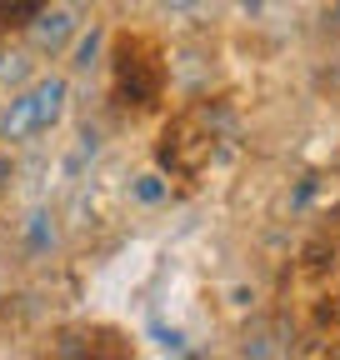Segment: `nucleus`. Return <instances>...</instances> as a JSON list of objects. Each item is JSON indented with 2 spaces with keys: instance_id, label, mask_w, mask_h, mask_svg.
<instances>
[{
  "instance_id": "obj_9",
  "label": "nucleus",
  "mask_w": 340,
  "mask_h": 360,
  "mask_svg": "<svg viewBox=\"0 0 340 360\" xmlns=\"http://www.w3.org/2000/svg\"><path fill=\"white\" fill-rule=\"evenodd\" d=\"M11 175H15V165H11V155H6V150H0V191L11 186Z\"/></svg>"
},
{
  "instance_id": "obj_5",
  "label": "nucleus",
  "mask_w": 340,
  "mask_h": 360,
  "mask_svg": "<svg viewBox=\"0 0 340 360\" xmlns=\"http://www.w3.org/2000/svg\"><path fill=\"white\" fill-rule=\"evenodd\" d=\"M46 6H51V0H0V20H6V25H30Z\"/></svg>"
},
{
  "instance_id": "obj_11",
  "label": "nucleus",
  "mask_w": 340,
  "mask_h": 360,
  "mask_svg": "<svg viewBox=\"0 0 340 360\" xmlns=\"http://www.w3.org/2000/svg\"><path fill=\"white\" fill-rule=\"evenodd\" d=\"M245 6H261V0H245Z\"/></svg>"
},
{
  "instance_id": "obj_3",
  "label": "nucleus",
  "mask_w": 340,
  "mask_h": 360,
  "mask_svg": "<svg viewBox=\"0 0 340 360\" xmlns=\"http://www.w3.org/2000/svg\"><path fill=\"white\" fill-rule=\"evenodd\" d=\"M25 30H30V45H35L40 56H55V51H65V40L75 35V15L60 11V6H46Z\"/></svg>"
},
{
  "instance_id": "obj_7",
  "label": "nucleus",
  "mask_w": 340,
  "mask_h": 360,
  "mask_svg": "<svg viewBox=\"0 0 340 360\" xmlns=\"http://www.w3.org/2000/svg\"><path fill=\"white\" fill-rule=\"evenodd\" d=\"M136 200H140V205H160V200H165V180H160V175H140V180H136Z\"/></svg>"
},
{
  "instance_id": "obj_8",
  "label": "nucleus",
  "mask_w": 340,
  "mask_h": 360,
  "mask_svg": "<svg viewBox=\"0 0 340 360\" xmlns=\"http://www.w3.org/2000/svg\"><path fill=\"white\" fill-rule=\"evenodd\" d=\"M155 340H160L165 350H176V355H185V335H181V330H160V326H155Z\"/></svg>"
},
{
  "instance_id": "obj_10",
  "label": "nucleus",
  "mask_w": 340,
  "mask_h": 360,
  "mask_svg": "<svg viewBox=\"0 0 340 360\" xmlns=\"http://www.w3.org/2000/svg\"><path fill=\"white\" fill-rule=\"evenodd\" d=\"M160 6H170V11H195L200 0H160Z\"/></svg>"
},
{
  "instance_id": "obj_4",
  "label": "nucleus",
  "mask_w": 340,
  "mask_h": 360,
  "mask_svg": "<svg viewBox=\"0 0 340 360\" xmlns=\"http://www.w3.org/2000/svg\"><path fill=\"white\" fill-rule=\"evenodd\" d=\"M20 240H25L30 255H51L55 240H60V236H55V215H51L46 205H35V210L20 220Z\"/></svg>"
},
{
  "instance_id": "obj_1",
  "label": "nucleus",
  "mask_w": 340,
  "mask_h": 360,
  "mask_svg": "<svg viewBox=\"0 0 340 360\" xmlns=\"http://www.w3.org/2000/svg\"><path fill=\"white\" fill-rule=\"evenodd\" d=\"M65 101H70V85L60 75H40L35 85H25L20 96H11V105L0 110V141H30L40 130H55L65 120Z\"/></svg>"
},
{
  "instance_id": "obj_6",
  "label": "nucleus",
  "mask_w": 340,
  "mask_h": 360,
  "mask_svg": "<svg viewBox=\"0 0 340 360\" xmlns=\"http://www.w3.org/2000/svg\"><path fill=\"white\" fill-rule=\"evenodd\" d=\"M100 45H105V35H100V30L80 35V45H75V60H70V65H75V70H91V65H96V56H100Z\"/></svg>"
},
{
  "instance_id": "obj_12",
  "label": "nucleus",
  "mask_w": 340,
  "mask_h": 360,
  "mask_svg": "<svg viewBox=\"0 0 340 360\" xmlns=\"http://www.w3.org/2000/svg\"><path fill=\"white\" fill-rule=\"evenodd\" d=\"M0 56H6V51H0Z\"/></svg>"
},
{
  "instance_id": "obj_2",
  "label": "nucleus",
  "mask_w": 340,
  "mask_h": 360,
  "mask_svg": "<svg viewBox=\"0 0 340 360\" xmlns=\"http://www.w3.org/2000/svg\"><path fill=\"white\" fill-rule=\"evenodd\" d=\"M115 90H120L125 105H150V101L160 96V70H155L140 51L120 45V51H115Z\"/></svg>"
}]
</instances>
